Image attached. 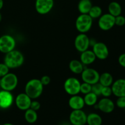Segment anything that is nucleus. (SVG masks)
Wrapping results in <instances>:
<instances>
[{"label": "nucleus", "mask_w": 125, "mask_h": 125, "mask_svg": "<svg viewBox=\"0 0 125 125\" xmlns=\"http://www.w3.org/2000/svg\"><path fill=\"white\" fill-rule=\"evenodd\" d=\"M5 54L4 63L9 68V69L18 68L24 63V56L18 50H13Z\"/></svg>", "instance_id": "f257e3e1"}, {"label": "nucleus", "mask_w": 125, "mask_h": 125, "mask_svg": "<svg viewBox=\"0 0 125 125\" xmlns=\"http://www.w3.org/2000/svg\"><path fill=\"white\" fill-rule=\"evenodd\" d=\"M43 91V85L40 79H32L28 81L24 87V92L32 99L35 100L41 96Z\"/></svg>", "instance_id": "f03ea898"}, {"label": "nucleus", "mask_w": 125, "mask_h": 125, "mask_svg": "<svg viewBox=\"0 0 125 125\" xmlns=\"http://www.w3.org/2000/svg\"><path fill=\"white\" fill-rule=\"evenodd\" d=\"M93 19L89 14H81L76 18L75 26L80 33H86L91 29Z\"/></svg>", "instance_id": "7ed1b4c3"}, {"label": "nucleus", "mask_w": 125, "mask_h": 125, "mask_svg": "<svg viewBox=\"0 0 125 125\" xmlns=\"http://www.w3.org/2000/svg\"><path fill=\"white\" fill-rule=\"evenodd\" d=\"M18 79L14 73H8L1 78L0 87L2 90L11 92L17 87Z\"/></svg>", "instance_id": "20e7f679"}, {"label": "nucleus", "mask_w": 125, "mask_h": 125, "mask_svg": "<svg viewBox=\"0 0 125 125\" xmlns=\"http://www.w3.org/2000/svg\"><path fill=\"white\" fill-rule=\"evenodd\" d=\"M81 84V83L77 78L70 77L64 82L63 88L65 92L71 96L78 95V94L80 93Z\"/></svg>", "instance_id": "39448f33"}, {"label": "nucleus", "mask_w": 125, "mask_h": 125, "mask_svg": "<svg viewBox=\"0 0 125 125\" xmlns=\"http://www.w3.org/2000/svg\"><path fill=\"white\" fill-rule=\"evenodd\" d=\"M16 42L14 38L8 34L0 37V52L6 54L15 50Z\"/></svg>", "instance_id": "423d86ee"}, {"label": "nucleus", "mask_w": 125, "mask_h": 125, "mask_svg": "<svg viewBox=\"0 0 125 125\" xmlns=\"http://www.w3.org/2000/svg\"><path fill=\"white\" fill-rule=\"evenodd\" d=\"M82 80L90 85L98 83L100 73L95 69L92 68H84L81 73Z\"/></svg>", "instance_id": "0eeeda50"}, {"label": "nucleus", "mask_w": 125, "mask_h": 125, "mask_svg": "<svg viewBox=\"0 0 125 125\" xmlns=\"http://www.w3.org/2000/svg\"><path fill=\"white\" fill-rule=\"evenodd\" d=\"M76 50L82 52L88 50L90 45V39L85 33H80L76 37L74 42Z\"/></svg>", "instance_id": "6e6552de"}, {"label": "nucleus", "mask_w": 125, "mask_h": 125, "mask_svg": "<svg viewBox=\"0 0 125 125\" xmlns=\"http://www.w3.org/2000/svg\"><path fill=\"white\" fill-rule=\"evenodd\" d=\"M98 26L101 30L107 31L112 29L115 24V17L110 13L101 15L98 18Z\"/></svg>", "instance_id": "1a4fd4ad"}, {"label": "nucleus", "mask_w": 125, "mask_h": 125, "mask_svg": "<svg viewBox=\"0 0 125 125\" xmlns=\"http://www.w3.org/2000/svg\"><path fill=\"white\" fill-rule=\"evenodd\" d=\"M69 120L73 125H85L87 123V115L83 109L73 110L70 114Z\"/></svg>", "instance_id": "9d476101"}, {"label": "nucleus", "mask_w": 125, "mask_h": 125, "mask_svg": "<svg viewBox=\"0 0 125 125\" xmlns=\"http://www.w3.org/2000/svg\"><path fill=\"white\" fill-rule=\"evenodd\" d=\"M54 7V0H36L35 8L37 12L40 15L48 13Z\"/></svg>", "instance_id": "9b49d317"}, {"label": "nucleus", "mask_w": 125, "mask_h": 125, "mask_svg": "<svg viewBox=\"0 0 125 125\" xmlns=\"http://www.w3.org/2000/svg\"><path fill=\"white\" fill-rule=\"evenodd\" d=\"M92 51L97 59L105 60L108 57L109 51L107 45L103 42H96L92 46Z\"/></svg>", "instance_id": "f8f14e48"}, {"label": "nucleus", "mask_w": 125, "mask_h": 125, "mask_svg": "<svg viewBox=\"0 0 125 125\" xmlns=\"http://www.w3.org/2000/svg\"><path fill=\"white\" fill-rule=\"evenodd\" d=\"M32 99L24 93H20L16 96L15 99V103L16 106L21 111H25L30 108Z\"/></svg>", "instance_id": "ddd939ff"}, {"label": "nucleus", "mask_w": 125, "mask_h": 125, "mask_svg": "<svg viewBox=\"0 0 125 125\" xmlns=\"http://www.w3.org/2000/svg\"><path fill=\"white\" fill-rule=\"evenodd\" d=\"M96 108L106 114L111 113L115 109V103L109 98L103 97L95 105Z\"/></svg>", "instance_id": "4468645a"}, {"label": "nucleus", "mask_w": 125, "mask_h": 125, "mask_svg": "<svg viewBox=\"0 0 125 125\" xmlns=\"http://www.w3.org/2000/svg\"><path fill=\"white\" fill-rule=\"evenodd\" d=\"M14 101L11 92L2 90L0 91V108L6 109L10 107Z\"/></svg>", "instance_id": "2eb2a0df"}, {"label": "nucleus", "mask_w": 125, "mask_h": 125, "mask_svg": "<svg viewBox=\"0 0 125 125\" xmlns=\"http://www.w3.org/2000/svg\"><path fill=\"white\" fill-rule=\"evenodd\" d=\"M112 94L116 97L125 96V79H118L113 82L111 85Z\"/></svg>", "instance_id": "dca6fc26"}, {"label": "nucleus", "mask_w": 125, "mask_h": 125, "mask_svg": "<svg viewBox=\"0 0 125 125\" xmlns=\"http://www.w3.org/2000/svg\"><path fill=\"white\" fill-rule=\"evenodd\" d=\"M68 105L72 110L83 109L85 106L84 98L78 95H72L68 100Z\"/></svg>", "instance_id": "f3484780"}, {"label": "nucleus", "mask_w": 125, "mask_h": 125, "mask_svg": "<svg viewBox=\"0 0 125 125\" xmlns=\"http://www.w3.org/2000/svg\"><path fill=\"white\" fill-rule=\"evenodd\" d=\"M96 57L92 50L89 49L81 52L80 56V61L84 65H89L94 63Z\"/></svg>", "instance_id": "a211bd4d"}, {"label": "nucleus", "mask_w": 125, "mask_h": 125, "mask_svg": "<svg viewBox=\"0 0 125 125\" xmlns=\"http://www.w3.org/2000/svg\"><path fill=\"white\" fill-rule=\"evenodd\" d=\"M69 68L72 73L76 74H81L84 69V65L76 59H73L69 63Z\"/></svg>", "instance_id": "6ab92c4d"}, {"label": "nucleus", "mask_w": 125, "mask_h": 125, "mask_svg": "<svg viewBox=\"0 0 125 125\" xmlns=\"http://www.w3.org/2000/svg\"><path fill=\"white\" fill-rule=\"evenodd\" d=\"M114 82V78L112 74L108 72H104L100 74L99 81L103 86H111Z\"/></svg>", "instance_id": "aec40b11"}, {"label": "nucleus", "mask_w": 125, "mask_h": 125, "mask_svg": "<svg viewBox=\"0 0 125 125\" xmlns=\"http://www.w3.org/2000/svg\"><path fill=\"white\" fill-rule=\"evenodd\" d=\"M92 6L90 0H80L78 4V10L81 14H88Z\"/></svg>", "instance_id": "412c9836"}, {"label": "nucleus", "mask_w": 125, "mask_h": 125, "mask_svg": "<svg viewBox=\"0 0 125 125\" xmlns=\"http://www.w3.org/2000/svg\"><path fill=\"white\" fill-rule=\"evenodd\" d=\"M109 13L112 15L114 17L121 15L122 12V8L121 5L116 1H112L110 2L108 6Z\"/></svg>", "instance_id": "4be33fe9"}, {"label": "nucleus", "mask_w": 125, "mask_h": 125, "mask_svg": "<svg viewBox=\"0 0 125 125\" xmlns=\"http://www.w3.org/2000/svg\"><path fill=\"white\" fill-rule=\"evenodd\" d=\"M103 119L96 113H90L87 115V124L88 125H101Z\"/></svg>", "instance_id": "5701e85b"}, {"label": "nucleus", "mask_w": 125, "mask_h": 125, "mask_svg": "<svg viewBox=\"0 0 125 125\" xmlns=\"http://www.w3.org/2000/svg\"><path fill=\"white\" fill-rule=\"evenodd\" d=\"M24 118L28 123H31V124L37 122L38 118L37 111L31 108L26 110L25 113H24Z\"/></svg>", "instance_id": "b1692460"}, {"label": "nucleus", "mask_w": 125, "mask_h": 125, "mask_svg": "<svg viewBox=\"0 0 125 125\" xmlns=\"http://www.w3.org/2000/svg\"><path fill=\"white\" fill-rule=\"evenodd\" d=\"M83 98H84L85 105L88 106H95L98 102V96L92 92L89 94H85Z\"/></svg>", "instance_id": "393cba45"}, {"label": "nucleus", "mask_w": 125, "mask_h": 125, "mask_svg": "<svg viewBox=\"0 0 125 125\" xmlns=\"http://www.w3.org/2000/svg\"><path fill=\"white\" fill-rule=\"evenodd\" d=\"M88 14L92 19L99 18L103 14L102 9L98 6H92Z\"/></svg>", "instance_id": "a878e982"}, {"label": "nucleus", "mask_w": 125, "mask_h": 125, "mask_svg": "<svg viewBox=\"0 0 125 125\" xmlns=\"http://www.w3.org/2000/svg\"><path fill=\"white\" fill-rule=\"evenodd\" d=\"M92 92V85L88 84V83H84L81 84L80 86V92L84 95L87 94Z\"/></svg>", "instance_id": "bb28decb"}, {"label": "nucleus", "mask_w": 125, "mask_h": 125, "mask_svg": "<svg viewBox=\"0 0 125 125\" xmlns=\"http://www.w3.org/2000/svg\"><path fill=\"white\" fill-rule=\"evenodd\" d=\"M103 87V86L100 83L93 84V85H92V92L95 94L97 96H100V95H101Z\"/></svg>", "instance_id": "cd10ccee"}, {"label": "nucleus", "mask_w": 125, "mask_h": 125, "mask_svg": "<svg viewBox=\"0 0 125 125\" xmlns=\"http://www.w3.org/2000/svg\"><path fill=\"white\" fill-rule=\"evenodd\" d=\"M112 95V90L111 86H106L103 87L102 90H101V95H102L103 97L109 98Z\"/></svg>", "instance_id": "c85d7f7f"}, {"label": "nucleus", "mask_w": 125, "mask_h": 125, "mask_svg": "<svg viewBox=\"0 0 125 125\" xmlns=\"http://www.w3.org/2000/svg\"><path fill=\"white\" fill-rule=\"evenodd\" d=\"M9 68L4 63H0V78L9 73Z\"/></svg>", "instance_id": "c756f323"}, {"label": "nucleus", "mask_w": 125, "mask_h": 125, "mask_svg": "<svg viewBox=\"0 0 125 125\" xmlns=\"http://www.w3.org/2000/svg\"><path fill=\"white\" fill-rule=\"evenodd\" d=\"M115 24L118 26H123L125 24V17L122 15L115 17Z\"/></svg>", "instance_id": "7c9ffc66"}, {"label": "nucleus", "mask_w": 125, "mask_h": 125, "mask_svg": "<svg viewBox=\"0 0 125 125\" xmlns=\"http://www.w3.org/2000/svg\"><path fill=\"white\" fill-rule=\"evenodd\" d=\"M116 106L120 109H125V96L117 98L116 101Z\"/></svg>", "instance_id": "2f4dec72"}, {"label": "nucleus", "mask_w": 125, "mask_h": 125, "mask_svg": "<svg viewBox=\"0 0 125 125\" xmlns=\"http://www.w3.org/2000/svg\"><path fill=\"white\" fill-rule=\"evenodd\" d=\"M40 106H41V105H40V103L39 101H36V100H33V101H31V103L30 108L34 110V111H37L40 109Z\"/></svg>", "instance_id": "473e14b6"}, {"label": "nucleus", "mask_w": 125, "mask_h": 125, "mask_svg": "<svg viewBox=\"0 0 125 125\" xmlns=\"http://www.w3.org/2000/svg\"><path fill=\"white\" fill-rule=\"evenodd\" d=\"M40 82L42 83V84H43V85H47L51 82V78L48 75H44L40 79Z\"/></svg>", "instance_id": "72a5a7b5"}, {"label": "nucleus", "mask_w": 125, "mask_h": 125, "mask_svg": "<svg viewBox=\"0 0 125 125\" xmlns=\"http://www.w3.org/2000/svg\"><path fill=\"white\" fill-rule=\"evenodd\" d=\"M118 61L120 65L122 66L123 68H125V53H123L120 55L118 59Z\"/></svg>", "instance_id": "f704fd0d"}, {"label": "nucleus", "mask_w": 125, "mask_h": 125, "mask_svg": "<svg viewBox=\"0 0 125 125\" xmlns=\"http://www.w3.org/2000/svg\"><path fill=\"white\" fill-rule=\"evenodd\" d=\"M4 6V1L3 0H0V10H1V9Z\"/></svg>", "instance_id": "c9c22d12"}, {"label": "nucleus", "mask_w": 125, "mask_h": 125, "mask_svg": "<svg viewBox=\"0 0 125 125\" xmlns=\"http://www.w3.org/2000/svg\"><path fill=\"white\" fill-rule=\"evenodd\" d=\"M3 125H14L12 124V123H5V124H4Z\"/></svg>", "instance_id": "e433bc0d"}, {"label": "nucleus", "mask_w": 125, "mask_h": 125, "mask_svg": "<svg viewBox=\"0 0 125 125\" xmlns=\"http://www.w3.org/2000/svg\"><path fill=\"white\" fill-rule=\"evenodd\" d=\"M1 20H2V15H1V12H0V22H1Z\"/></svg>", "instance_id": "4c0bfd02"}, {"label": "nucleus", "mask_w": 125, "mask_h": 125, "mask_svg": "<svg viewBox=\"0 0 125 125\" xmlns=\"http://www.w3.org/2000/svg\"><path fill=\"white\" fill-rule=\"evenodd\" d=\"M1 78H0V82H1Z\"/></svg>", "instance_id": "58836bf2"}]
</instances>
